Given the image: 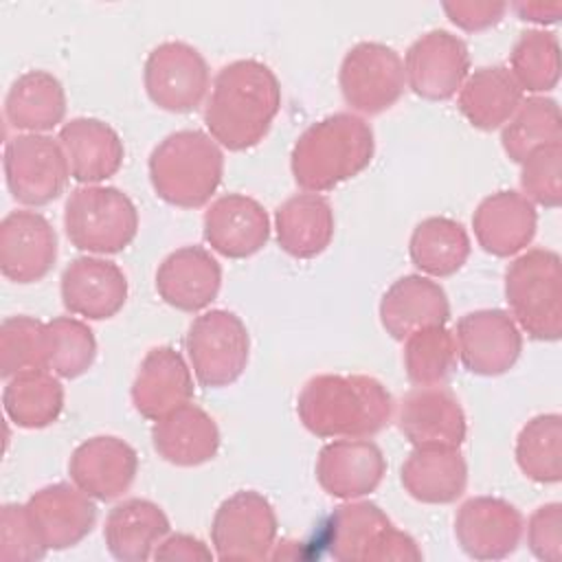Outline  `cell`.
<instances>
[{
	"label": "cell",
	"mask_w": 562,
	"mask_h": 562,
	"mask_svg": "<svg viewBox=\"0 0 562 562\" xmlns=\"http://www.w3.org/2000/svg\"><path fill=\"white\" fill-rule=\"evenodd\" d=\"M281 90L274 72L255 59L224 66L211 88L204 123L211 138L241 151L257 145L279 112Z\"/></svg>",
	"instance_id": "1"
},
{
	"label": "cell",
	"mask_w": 562,
	"mask_h": 562,
	"mask_svg": "<svg viewBox=\"0 0 562 562\" xmlns=\"http://www.w3.org/2000/svg\"><path fill=\"white\" fill-rule=\"evenodd\" d=\"M303 426L318 437L360 439L382 430L393 413L389 391L369 375H316L296 404Z\"/></svg>",
	"instance_id": "2"
},
{
	"label": "cell",
	"mask_w": 562,
	"mask_h": 562,
	"mask_svg": "<svg viewBox=\"0 0 562 562\" xmlns=\"http://www.w3.org/2000/svg\"><path fill=\"white\" fill-rule=\"evenodd\" d=\"M373 156V132L356 114H331L310 125L292 149V173L310 193L358 176Z\"/></svg>",
	"instance_id": "3"
},
{
	"label": "cell",
	"mask_w": 562,
	"mask_h": 562,
	"mask_svg": "<svg viewBox=\"0 0 562 562\" xmlns=\"http://www.w3.org/2000/svg\"><path fill=\"white\" fill-rule=\"evenodd\" d=\"M224 171L217 143L198 130L169 134L149 156V178L158 198L195 209L211 200Z\"/></svg>",
	"instance_id": "4"
},
{
	"label": "cell",
	"mask_w": 562,
	"mask_h": 562,
	"mask_svg": "<svg viewBox=\"0 0 562 562\" xmlns=\"http://www.w3.org/2000/svg\"><path fill=\"white\" fill-rule=\"evenodd\" d=\"M505 296L520 327L536 340H558L562 334L560 255L533 248L509 263Z\"/></svg>",
	"instance_id": "5"
},
{
	"label": "cell",
	"mask_w": 562,
	"mask_h": 562,
	"mask_svg": "<svg viewBox=\"0 0 562 562\" xmlns=\"http://www.w3.org/2000/svg\"><path fill=\"white\" fill-rule=\"evenodd\" d=\"M70 244L88 252H119L136 237L138 213L134 202L114 187L86 184L70 193L64 209Z\"/></svg>",
	"instance_id": "6"
},
{
	"label": "cell",
	"mask_w": 562,
	"mask_h": 562,
	"mask_svg": "<svg viewBox=\"0 0 562 562\" xmlns=\"http://www.w3.org/2000/svg\"><path fill=\"white\" fill-rule=\"evenodd\" d=\"M187 351L198 382L220 389L235 382L246 369L248 331L233 312L211 310L191 323Z\"/></svg>",
	"instance_id": "7"
},
{
	"label": "cell",
	"mask_w": 562,
	"mask_h": 562,
	"mask_svg": "<svg viewBox=\"0 0 562 562\" xmlns=\"http://www.w3.org/2000/svg\"><path fill=\"white\" fill-rule=\"evenodd\" d=\"M4 173L13 200L29 206L55 200L70 178L59 140L46 134L13 136L4 149Z\"/></svg>",
	"instance_id": "8"
},
{
	"label": "cell",
	"mask_w": 562,
	"mask_h": 562,
	"mask_svg": "<svg viewBox=\"0 0 562 562\" xmlns=\"http://www.w3.org/2000/svg\"><path fill=\"white\" fill-rule=\"evenodd\" d=\"M277 538L272 505L257 492H237L226 498L211 525V542L220 560L270 558Z\"/></svg>",
	"instance_id": "9"
},
{
	"label": "cell",
	"mask_w": 562,
	"mask_h": 562,
	"mask_svg": "<svg viewBox=\"0 0 562 562\" xmlns=\"http://www.w3.org/2000/svg\"><path fill=\"white\" fill-rule=\"evenodd\" d=\"M404 83L406 72L400 55L375 42L353 46L340 68L345 101L364 114L389 110L404 92Z\"/></svg>",
	"instance_id": "10"
},
{
	"label": "cell",
	"mask_w": 562,
	"mask_h": 562,
	"mask_svg": "<svg viewBox=\"0 0 562 562\" xmlns=\"http://www.w3.org/2000/svg\"><path fill=\"white\" fill-rule=\"evenodd\" d=\"M145 88L158 108L189 112L206 94L209 68L195 48L182 42H167L147 57Z\"/></svg>",
	"instance_id": "11"
},
{
	"label": "cell",
	"mask_w": 562,
	"mask_h": 562,
	"mask_svg": "<svg viewBox=\"0 0 562 562\" xmlns=\"http://www.w3.org/2000/svg\"><path fill=\"white\" fill-rule=\"evenodd\" d=\"M454 536L465 555L501 560L516 551L522 536V516L503 498L476 496L459 507Z\"/></svg>",
	"instance_id": "12"
},
{
	"label": "cell",
	"mask_w": 562,
	"mask_h": 562,
	"mask_svg": "<svg viewBox=\"0 0 562 562\" xmlns=\"http://www.w3.org/2000/svg\"><path fill=\"white\" fill-rule=\"evenodd\" d=\"M457 351L468 371L498 375L514 367L522 338L503 310H479L465 314L457 325Z\"/></svg>",
	"instance_id": "13"
},
{
	"label": "cell",
	"mask_w": 562,
	"mask_h": 562,
	"mask_svg": "<svg viewBox=\"0 0 562 562\" xmlns=\"http://www.w3.org/2000/svg\"><path fill=\"white\" fill-rule=\"evenodd\" d=\"M470 68L465 44L446 33L432 31L419 37L406 53V81L411 90L430 101L457 94Z\"/></svg>",
	"instance_id": "14"
},
{
	"label": "cell",
	"mask_w": 562,
	"mask_h": 562,
	"mask_svg": "<svg viewBox=\"0 0 562 562\" xmlns=\"http://www.w3.org/2000/svg\"><path fill=\"white\" fill-rule=\"evenodd\" d=\"M57 257V237L48 220L35 211H13L0 224V270L15 283H33L48 274Z\"/></svg>",
	"instance_id": "15"
},
{
	"label": "cell",
	"mask_w": 562,
	"mask_h": 562,
	"mask_svg": "<svg viewBox=\"0 0 562 562\" xmlns=\"http://www.w3.org/2000/svg\"><path fill=\"white\" fill-rule=\"evenodd\" d=\"M83 490L68 483H55L35 492L24 505L50 551H61L81 542L94 527L97 507Z\"/></svg>",
	"instance_id": "16"
},
{
	"label": "cell",
	"mask_w": 562,
	"mask_h": 562,
	"mask_svg": "<svg viewBox=\"0 0 562 562\" xmlns=\"http://www.w3.org/2000/svg\"><path fill=\"white\" fill-rule=\"evenodd\" d=\"M138 459L130 443L119 437H92L70 457L72 483L99 501L119 498L136 476Z\"/></svg>",
	"instance_id": "17"
},
{
	"label": "cell",
	"mask_w": 562,
	"mask_h": 562,
	"mask_svg": "<svg viewBox=\"0 0 562 562\" xmlns=\"http://www.w3.org/2000/svg\"><path fill=\"white\" fill-rule=\"evenodd\" d=\"M127 299L123 270L99 257H79L61 274V301L75 316L101 321L114 316Z\"/></svg>",
	"instance_id": "18"
},
{
	"label": "cell",
	"mask_w": 562,
	"mask_h": 562,
	"mask_svg": "<svg viewBox=\"0 0 562 562\" xmlns=\"http://www.w3.org/2000/svg\"><path fill=\"white\" fill-rule=\"evenodd\" d=\"M268 235V215L263 206L248 195H222L204 213V239L224 257H250L263 248Z\"/></svg>",
	"instance_id": "19"
},
{
	"label": "cell",
	"mask_w": 562,
	"mask_h": 562,
	"mask_svg": "<svg viewBox=\"0 0 562 562\" xmlns=\"http://www.w3.org/2000/svg\"><path fill=\"white\" fill-rule=\"evenodd\" d=\"M384 472L386 463L380 448L367 439H336L321 450L316 463L321 487L336 498L371 494Z\"/></svg>",
	"instance_id": "20"
},
{
	"label": "cell",
	"mask_w": 562,
	"mask_h": 562,
	"mask_svg": "<svg viewBox=\"0 0 562 562\" xmlns=\"http://www.w3.org/2000/svg\"><path fill=\"white\" fill-rule=\"evenodd\" d=\"M222 268L200 246L173 250L156 272V290L165 303L182 312L204 310L220 292Z\"/></svg>",
	"instance_id": "21"
},
{
	"label": "cell",
	"mask_w": 562,
	"mask_h": 562,
	"mask_svg": "<svg viewBox=\"0 0 562 562\" xmlns=\"http://www.w3.org/2000/svg\"><path fill=\"white\" fill-rule=\"evenodd\" d=\"M400 430L415 446H459L465 437V417L443 386H417L402 400Z\"/></svg>",
	"instance_id": "22"
},
{
	"label": "cell",
	"mask_w": 562,
	"mask_h": 562,
	"mask_svg": "<svg viewBox=\"0 0 562 562\" xmlns=\"http://www.w3.org/2000/svg\"><path fill=\"white\" fill-rule=\"evenodd\" d=\"M448 316L450 305L441 285L419 274L397 279L380 303L382 325L397 340L426 327H441Z\"/></svg>",
	"instance_id": "23"
},
{
	"label": "cell",
	"mask_w": 562,
	"mask_h": 562,
	"mask_svg": "<svg viewBox=\"0 0 562 562\" xmlns=\"http://www.w3.org/2000/svg\"><path fill=\"white\" fill-rule=\"evenodd\" d=\"M472 226L485 252L509 257L533 239L536 211L531 200H527L522 193L498 191L479 204Z\"/></svg>",
	"instance_id": "24"
},
{
	"label": "cell",
	"mask_w": 562,
	"mask_h": 562,
	"mask_svg": "<svg viewBox=\"0 0 562 562\" xmlns=\"http://www.w3.org/2000/svg\"><path fill=\"white\" fill-rule=\"evenodd\" d=\"M193 395L191 373L171 347L151 349L132 386L136 411L147 419H160L167 413L189 404Z\"/></svg>",
	"instance_id": "25"
},
{
	"label": "cell",
	"mask_w": 562,
	"mask_h": 562,
	"mask_svg": "<svg viewBox=\"0 0 562 562\" xmlns=\"http://www.w3.org/2000/svg\"><path fill=\"white\" fill-rule=\"evenodd\" d=\"M57 140L66 154L70 178L77 182H101L121 169L123 143L99 119H72L59 130Z\"/></svg>",
	"instance_id": "26"
},
{
	"label": "cell",
	"mask_w": 562,
	"mask_h": 562,
	"mask_svg": "<svg viewBox=\"0 0 562 562\" xmlns=\"http://www.w3.org/2000/svg\"><path fill=\"white\" fill-rule=\"evenodd\" d=\"M468 481V468L457 446H415L402 465V485L419 503L457 501Z\"/></svg>",
	"instance_id": "27"
},
{
	"label": "cell",
	"mask_w": 562,
	"mask_h": 562,
	"mask_svg": "<svg viewBox=\"0 0 562 562\" xmlns=\"http://www.w3.org/2000/svg\"><path fill=\"white\" fill-rule=\"evenodd\" d=\"M169 536V518L145 498L119 503L105 518L103 540L112 558L121 562H143L154 558L156 547Z\"/></svg>",
	"instance_id": "28"
},
{
	"label": "cell",
	"mask_w": 562,
	"mask_h": 562,
	"mask_svg": "<svg viewBox=\"0 0 562 562\" xmlns=\"http://www.w3.org/2000/svg\"><path fill=\"white\" fill-rule=\"evenodd\" d=\"M151 439L165 461L184 468L213 459L220 446L215 422L191 402L156 419Z\"/></svg>",
	"instance_id": "29"
},
{
	"label": "cell",
	"mask_w": 562,
	"mask_h": 562,
	"mask_svg": "<svg viewBox=\"0 0 562 562\" xmlns=\"http://www.w3.org/2000/svg\"><path fill=\"white\" fill-rule=\"evenodd\" d=\"M393 527L386 514L373 503H347L327 518L321 544L334 560L373 562V553Z\"/></svg>",
	"instance_id": "30"
},
{
	"label": "cell",
	"mask_w": 562,
	"mask_h": 562,
	"mask_svg": "<svg viewBox=\"0 0 562 562\" xmlns=\"http://www.w3.org/2000/svg\"><path fill=\"white\" fill-rule=\"evenodd\" d=\"M334 235L329 202L316 193H299L277 209V239L281 248L299 259L321 255Z\"/></svg>",
	"instance_id": "31"
},
{
	"label": "cell",
	"mask_w": 562,
	"mask_h": 562,
	"mask_svg": "<svg viewBox=\"0 0 562 562\" xmlns=\"http://www.w3.org/2000/svg\"><path fill=\"white\" fill-rule=\"evenodd\" d=\"M4 114L15 130H26L29 134L46 132L59 125L66 114L64 88L44 70L24 72L7 94Z\"/></svg>",
	"instance_id": "32"
},
{
	"label": "cell",
	"mask_w": 562,
	"mask_h": 562,
	"mask_svg": "<svg viewBox=\"0 0 562 562\" xmlns=\"http://www.w3.org/2000/svg\"><path fill=\"white\" fill-rule=\"evenodd\" d=\"M522 101V90L503 66L479 68L461 88L459 108L479 130H496L505 125Z\"/></svg>",
	"instance_id": "33"
},
{
	"label": "cell",
	"mask_w": 562,
	"mask_h": 562,
	"mask_svg": "<svg viewBox=\"0 0 562 562\" xmlns=\"http://www.w3.org/2000/svg\"><path fill=\"white\" fill-rule=\"evenodd\" d=\"M470 255L465 228L448 217H428L419 222L411 237L413 263L432 277L454 274Z\"/></svg>",
	"instance_id": "34"
},
{
	"label": "cell",
	"mask_w": 562,
	"mask_h": 562,
	"mask_svg": "<svg viewBox=\"0 0 562 562\" xmlns=\"http://www.w3.org/2000/svg\"><path fill=\"white\" fill-rule=\"evenodd\" d=\"M4 411L22 428H42L57 419L64 391L46 371H24L11 378L4 389Z\"/></svg>",
	"instance_id": "35"
},
{
	"label": "cell",
	"mask_w": 562,
	"mask_h": 562,
	"mask_svg": "<svg viewBox=\"0 0 562 562\" xmlns=\"http://www.w3.org/2000/svg\"><path fill=\"white\" fill-rule=\"evenodd\" d=\"M560 108L553 99L531 97L520 101L512 119L503 127V149L514 162H522L538 147L560 143Z\"/></svg>",
	"instance_id": "36"
},
{
	"label": "cell",
	"mask_w": 562,
	"mask_h": 562,
	"mask_svg": "<svg viewBox=\"0 0 562 562\" xmlns=\"http://www.w3.org/2000/svg\"><path fill=\"white\" fill-rule=\"evenodd\" d=\"M562 417L547 413L529 419L516 443V461L525 476L538 483H558L562 476Z\"/></svg>",
	"instance_id": "37"
},
{
	"label": "cell",
	"mask_w": 562,
	"mask_h": 562,
	"mask_svg": "<svg viewBox=\"0 0 562 562\" xmlns=\"http://www.w3.org/2000/svg\"><path fill=\"white\" fill-rule=\"evenodd\" d=\"M0 369L4 378L24 371H48L46 323L31 316H11L0 329Z\"/></svg>",
	"instance_id": "38"
},
{
	"label": "cell",
	"mask_w": 562,
	"mask_h": 562,
	"mask_svg": "<svg viewBox=\"0 0 562 562\" xmlns=\"http://www.w3.org/2000/svg\"><path fill=\"white\" fill-rule=\"evenodd\" d=\"M512 77L520 90L547 92L555 88L560 77L558 40L553 33H522L512 53Z\"/></svg>",
	"instance_id": "39"
},
{
	"label": "cell",
	"mask_w": 562,
	"mask_h": 562,
	"mask_svg": "<svg viewBox=\"0 0 562 562\" xmlns=\"http://www.w3.org/2000/svg\"><path fill=\"white\" fill-rule=\"evenodd\" d=\"M457 360V342L450 331L441 327H426L408 336L404 349V364L411 382L417 386L439 384Z\"/></svg>",
	"instance_id": "40"
},
{
	"label": "cell",
	"mask_w": 562,
	"mask_h": 562,
	"mask_svg": "<svg viewBox=\"0 0 562 562\" xmlns=\"http://www.w3.org/2000/svg\"><path fill=\"white\" fill-rule=\"evenodd\" d=\"M48 371L59 378H77L90 369L97 351L94 336L81 321L61 316L46 323Z\"/></svg>",
	"instance_id": "41"
},
{
	"label": "cell",
	"mask_w": 562,
	"mask_h": 562,
	"mask_svg": "<svg viewBox=\"0 0 562 562\" xmlns=\"http://www.w3.org/2000/svg\"><path fill=\"white\" fill-rule=\"evenodd\" d=\"M560 160H562V143L538 147L522 158L520 184L527 200H533L549 209L560 206V198H562Z\"/></svg>",
	"instance_id": "42"
},
{
	"label": "cell",
	"mask_w": 562,
	"mask_h": 562,
	"mask_svg": "<svg viewBox=\"0 0 562 562\" xmlns=\"http://www.w3.org/2000/svg\"><path fill=\"white\" fill-rule=\"evenodd\" d=\"M46 551L26 505H4L0 520V558L31 562L42 560Z\"/></svg>",
	"instance_id": "43"
},
{
	"label": "cell",
	"mask_w": 562,
	"mask_h": 562,
	"mask_svg": "<svg viewBox=\"0 0 562 562\" xmlns=\"http://www.w3.org/2000/svg\"><path fill=\"white\" fill-rule=\"evenodd\" d=\"M529 551L544 562H560L562 558V505L547 503L538 507L527 522Z\"/></svg>",
	"instance_id": "44"
},
{
	"label": "cell",
	"mask_w": 562,
	"mask_h": 562,
	"mask_svg": "<svg viewBox=\"0 0 562 562\" xmlns=\"http://www.w3.org/2000/svg\"><path fill=\"white\" fill-rule=\"evenodd\" d=\"M215 553L200 540L187 533L165 536L162 542L154 551V560H171V562H195V560H213Z\"/></svg>",
	"instance_id": "45"
}]
</instances>
